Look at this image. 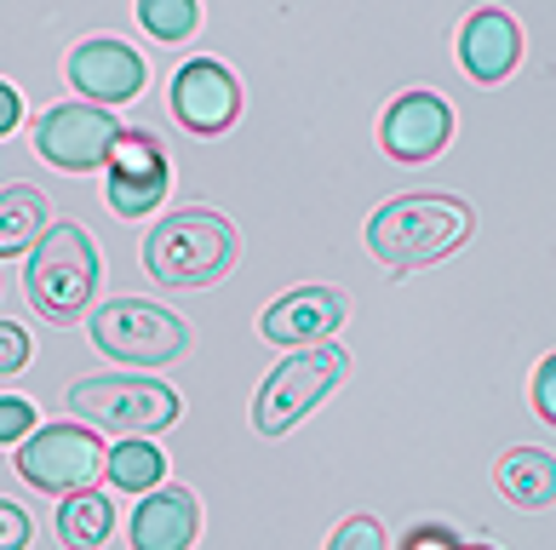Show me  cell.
Listing matches in <instances>:
<instances>
[{"mask_svg":"<svg viewBox=\"0 0 556 550\" xmlns=\"http://www.w3.org/2000/svg\"><path fill=\"white\" fill-rule=\"evenodd\" d=\"M104 476L121 494H150V487L167 476V453H161L150 436H121V447L104 453Z\"/></svg>","mask_w":556,"mask_h":550,"instance_id":"cell-19","label":"cell"},{"mask_svg":"<svg viewBox=\"0 0 556 550\" xmlns=\"http://www.w3.org/2000/svg\"><path fill=\"white\" fill-rule=\"evenodd\" d=\"M470 235H477V213L453 195H396L367 218V253L396 276L442 264Z\"/></svg>","mask_w":556,"mask_h":550,"instance_id":"cell-1","label":"cell"},{"mask_svg":"<svg viewBox=\"0 0 556 550\" xmlns=\"http://www.w3.org/2000/svg\"><path fill=\"white\" fill-rule=\"evenodd\" d=\"M344 328V293L333 287H293L287 298H276L270 310L258 316V333L270 344H287V350H299V344H321Z\"/></svg>","mask_w":556,"mask_h":550,"instance_id":"cell-13","label":"cell"},{"mask_svg":"<svg viewBox=\"0 0 556 550\" xmlns=\"http://www.w3.org/2000/svg\"><path fill=\"white\" fill-rule=\"evenodd\" d=\"M236 253H241L236 223L213 207H178L143 235V270L173 293H195L224 281L236 270Z\"/></svg>","mask_w":556,"mask_h":550,"instance_id":"cell-2","label":"cell"},{"mask_svg":"<svg viewBox=\"0 0 556 550\" xmlns=\"http://www.w3.org/2000/svg\"><path fill=\"white\" fill-rule=\"evenodd\" d=\"M173 120L190 138H224L241 115V80L218 64V57H190L173 75Z\"/></svg>","mask_w":556,"mask_h":550,"instance_id":"cell-9","label":"cell"},{"mask_svg":"<svg viewBox=\"0 0 556 550\" xmlns=\"http://www.w3.org/2000/svg\"><path fill=\"white\" fill-rule=\"evenodd\" d=\"M201 534V504L190 487H150L132 511V550H190Z\"/></svg>","mask_w":556,"mask_h":550,"instance_id":"cell-15","label":"cell"},{"mask_svg":"<svg viewBox=\"0 0 556 550\" xmlns=\"http://www.w3.org/2000/svg\"><path fill=\"white\" fill-rule=\"evenodd\" d=\"M143 80H150V69H143V57L127 47V40H80V47L70 52V87L87 98V104H127V98L143 92Z\"/></svg>","mask_w":556,"mask_h":550,"instance_id":"cell-11","label":"cell"},{"mask_svg":"<svg viewBox=\"0 0 556 550\" xmlns=\"http://www.w3.org/2000/svg\"><path fill=\"white\" fill-rule=\"evenodd\" d=\"M104 436L92 431V424H40L17 442V476L40 494H75V487H92L104 476Z\"/></svg>","mask_w":556,"mask_h":550,"instance_id":"cell-7","label":"cell"},{"mask_svg":"<svg viewBox=\"0 0 556 550\" xmlns=\"http://www.w3.org/2000/svg\"><path fill=\"white\" fill-rule=\"evenodd\" d=\"M115 534V504L98 487H75L58 504V539L64 550H104V539Z\"/></svg>","mask_w":556,"mask_h":550,"instance_id":"cell-17","label":"cell"},{"mask_svg":"<svg viewBox=\"0 0 556 550\" xmlns=\"http://www.w3.org/2000/svg\"><path fill=\"white\" fill-rule=\"evenodd\" d=\"M138 24L155 40L178 47V40H190L195 24H201V0H138Z\"/></svg>","mask_w":556,"mask_h":550,"instance_id":"cell-20","label":"cell"},{"mask_svg":"<svg viewBox=\"0 0 556 550\" xmlns=\"http://www.w3.org/2000/svg\"><path fill=\"white\" fill-rule=\"evenodd\" d=\"M384 155L402 161V167H425V161H437L453 138V110L447 98L437 92H402L396 104L384 110Z\"/></svg>","mask_w":556,"mask_h":550,"instance_id":"cell-12","label":"cell"},{"mask_svg":"<svg viewBox=\"0 0 556 550\" xmlns=\"http://www.w3.org/2000/svg\"><path fill=\"white\" fill-rule=\"evenodd\" d=\"M350 356L339 350V344H299L293 356H287L281 367H270V379L258 384L253 396V431L258 436H287L304 413H316V407L333 396V384L344 379Z\"/></svg>","mask_w":556,"mask_h":550,"instance_id":"cell-5","label":"cell"},{"mask_svg":"<svg viewBox=\"0 0 556 550\" xmlns=\"http://www.w3.org/2000/svg\"><path fill=\"white\" fill-rule=\"evenodd\" d=\"M533 413L545 424H556V356H545L533 367Z\"/></svg>","mask_w":556,"mask_h":550,"instance_id":"cell-25","label":"cell"},{"mask_svg":"<svg viewBox=\"0 0 556 550\" xmlns=\"http://www.w3.org/2000/svg\"><path fill=\"white\" fill-rule=\"evenodd\" d=\"M98 281H104V264H98V241L87 223H47L24 270V293L40 310V321L75 328L87 316V304L98 298Z\"/></svg>","mask_w":556,"mask_h":550,"instance_id":"cell-3","label":"cell"},{"mask_svg":"<svg viewBox=\"0 0 556 550\" xmlns=\"http://www.w3.org/2000/svg\"><path fill=\"white\" fill-rule=\"evenodd\" d=\"M115 132H121V120L104 104L80 98V104H58L35 120V155L52 161L58 172H92V167H104Z\"/></svg>","mask_w":556,"mask_h":550,"instance_id":"cell-8","label":"cell"},{"mask_svg":"<svg viewBox=\"0 0 556 550\" xmlns=\"http://www.w3.org/2000/svg\"><path fill=\"white\" fill-rule=\"evenodd\" d=\"M17 120H24V98H17L12 80H0V138H7Z\"/></svg>","mask_w":556,"mask_h":550,"instance_id":"cell-27","label":"cell"},{"mask_svg":"<svg viewBox=\"0 0 556 550\" xmlns=\"http://www.w3.org/2000/svg\"><path fill=\"white\" fill-rule=\"evenodd\" d=\"M92 344L121 367H167L190 350V321L150 298H115L92 321Z\"/></svg>","mask_w":556,"mask_h":550,"instance_id":"cell-6","label":"cell"},{"mask_svg":"<svg viewBox=\"0 0 556 550\" xmlns=\"http://www.w3.org/2000/svg\"><path fill=\"white\" fill-rule=\"evenodd\" d=\"M493 482H500V494L517 504V511H551V499H556V453L551 447H510V453L493 464Z\"/></svg>","mask_w":556,"mask_h":550,"instance_id":"cell-16","label":"cell"},{"mask_svg":"<svg viewBox=\"0 0 556 550\" xmlns=\"http://www.w3.org/2000/svg\"><path fill=\"white\" fill-rule=\"evenodd\" d=\"M29 534H35L29 516L12 499H0V550H29Z\"/></svg>","mask_w":556,"mask_h":550,"instance_id":"cell-26","label":"cell"},{"mask_svg":"<svg viewBox=\"0 0 556 550\" xmlns=\"http://www.w3.org/2000/svg\"><path fill=\"white\" fill-rule=\"evenodd\" d=\"M29 367V333L17 321H0V373H24Z\"/></svg>","mask_w":556,"mask_h":550,"instance_id":"cell-24","label":"cell"},{"mask_svg":"<svg viewBox=\"0 0 556 550\" xmlns=\"http://www.w3.org/2000/svg\"><path fill=\"white\" fill-rule=\"evenodd\" d=\"M402 550H465V539L447 522H414L402 534Z\"/></svg>","mask_w":556,"mask_h":550,"instance_id":"cell-22","label":"cell"},{"mask_svg":"<svg viewBox=\"0 0 556 550\" xmlns=\"http://www.w3.org/2000/svg\"><path fill=\"white\" fill-rule=\"evenodd\" d=\"M70 413L92 431H115V436H155L178 424L184 401L173 384L161 379H132V373H98L70 384Z\"/></svg>","mask_w":556,"mask_h":550,"instance_id":"cell-4","label":"cell"},{"mask_svg":"<svg viewBox=\"0 0 556 550\" xmlns=\"http://www.w3.org/2000/svg\"><path fill=\"white\" fill-rule=\"evenodd\" d=\"M465 550H493V545H465Z\"/></svg>","mask_w":556,"mask_h":550,"instance_id":"cell-28","label":"cell"},{"mask_svg":"<svg viewBox=\"0 0 556 550\" xmlns=\"http://www.w3.org/2000/svg\"><path fill=\"white\" fill-rule=\"evenodd\" d=\"M459 64H465L470 80L500 87V80L522 64V29H517V17L500 12V7L470 12L465 29H459Z\"/></svg>","mask_w":556,"mask_h":550,"instance_id":"cell-14","label":"cell"},{"mask_svg":"<svg viewBox=\"0 0 556 550\" xmlns=\"http://www.w3.org/2000/svg\"><path fill=\"white\" fill-rule=\"evenodd\" d=\"M327 550H390L384 545V522L379 516H344Z\"/></svg>","mask_w":556,"mask_h":550,"instance_id":"cell-21","label":"cell"},{"mask_svg":"<svg viewBox=\"0 0 556 550\" xmlns=\"http://www.w3.org/2000/svg\"><path fill=\"white\" fill-rule=\"evenodd\" d=\"M104 167H110V207L121 218H143L167 201V150H161L155 132L121 127L110 155H104Z\"/></svg>","mask_w":556,"mask_h":550,"instance_id":"cell-10","label":"cell"},{"mask_svg":"<svg viewBox=\"0 0 556 550\" xmlns=\"http://www.w3.org/2000/svg\"><path fill=\"white\" fill-rule=\"evenodd\" d=\"M35 431V407L24 396H0V442H24Z\"/></svg>","mask_w":556,"mask_h":550,"instance_id":"cell-23","label":"cell"},{"mask_svg":"<svg viewBox=\"0 0 556 550\" xmlns=\"http://www.w3.org/2000/svg\"><path fill=\"white\" fill-rule=\"evenodd\" d=\"M40 230H47V195L35 183H7L0 190V258H24Z\"/></svg>","mask_w":556,"mask_h":550,"instance_id":"cell-18","label":"cell"}]
</instances>
